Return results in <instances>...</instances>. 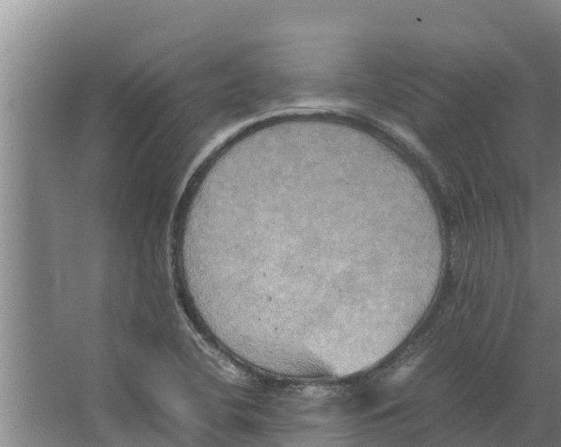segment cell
I'll list each match as a JSON object with an SVG mask.
<instances>
[{
	"label": "cell",
	"instance_id": "cell-1",
	"mask_svg": "<svg viewBox=\"0 0 561 447\" xmlns=\"http://www.w3.org/2000/svg\"><path fill=\"white\" fill-rule=\"evenodd\" d=\"M366 155L346 132L302 121L245 134L202 163L185 220L247 315L322 321L350 310L353 254L400 224L394 208L372 206Z\"/></svg>",
	"mask_w": 561,
	"mask_h": 447
}]
</instances>
